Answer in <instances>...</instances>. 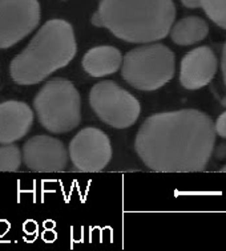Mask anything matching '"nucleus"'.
I'll return each instance as SVG.
<instances>
[{
    "label": "nucleus",
    "instance_id": "obj_6",
    "mask_svg": "<svg viewBox=\"0 0 226 251\" xmlns=\"http://www.w3.org/2000/svg\"><path fill=\"white\" fill-rule=\"evenodd\" d=\"M89 104L102 123L116 129L132 126L141 113L139 100L111 80L93 85L89 92Z\"/></svg>",
    "mask_w": 226,
    "mask_h": 251
},
{
    "label": "nucleus",
    "instance_id": "obj_3",
    "mask_svg": "<svg viewBox=\"0 0 226 251\" xmlns=\"http://www.w3.org/2000/svg\"><path fill=\"white\" fill-rule=\"evenodd\" d=\"M77 43L74 27L63 19L44 23L22 53L9 65V75L19 85H33L64 68L74 60Z\"/></svg>",
    "mask_w": 226,
    "mask_h": 251
},
{
    "label": "nucleus",
    "instance_id": "obj_9",
    "mask_svg": "<svg viewBox=\"0 0 226 251\" xmlns=\"http://www.w3.org/2000/svg\"><path fill=\"white\" fill-rule=\"evenodd\" d=\"M23 161L33 172H63L68 164L64 144L51 136H33L23 146Z\"/></svg>",
    "mask_w": 226,
    "mask_h": 251
},
{
    "label": "nucleus",
    "instance_id": "obj_1",
    "mask_svg": "<svg viewBox=\"0 0 226 251\" xmlns=\"http://www.w3.org/2000/svg\"><path fill=\"white\" fill-rule=\"evenodd\" d=\"M216 144L214 123L196 109L152 114L140 126L134 149L147 168L158 173L202 172Z\"/></svg>",
    "mask_w": 226,
    "mask_h": 251
},
{
    "label": "nucleus",
    "instance_id": "obj_12",
    "mask_svg": "<svg viewBox=\"0 0 226 251\" xmlns=\"http://www.w3.org/2000/svg\"><path fill=\"white\" fill-rule=\"evenodd\" d=\"M84 71L92 77H104L117 72L123 63L121 52L115 47L100 46L89 50L83 56Z\"/></svg>",
    "mask_w": 226,
    "mask_h": 251
},
{
    "label": "nucleus",
    "instance_id": "obj_5",
    "mask_svg": "<svg viewBox=\"0 0 226 251\" xmlns=\"http://www.w3.org/2000/svg\"><path fill=\"white\" fill-rule=\"evenodd\" d=\"M175 53L164 44H147L126 52L121 75L134 89L152 92L164 87L175 76Z\"/></svg>",
    "mask_w": 226,
    "mask_h": 251
},
{
    "label": "nucleus",
    "instance_id": "obj_13",
    "mask_svg": "<svg viewBox=\"0 0 226 251\" xmlns=\"http://www.w3.org/2000/svg\"><path fill=\"white\" fill-rule=\"evenodd\" d=\"M209 27L206 22L199 16H186L172 25L171 37L177 46H192L202 41L208 36Z\"/></svg>",
    "mask_w": 226,
    "mask_h": 251
},
{
    "label": "nucleus",
    "instance_id": "obj_11",
    "mask_svg": "<svg viewBox=\"0 0 226 251\" xmlns=\"http://www.w3.org/2000/svg\"><path fill=\"white\" fill-rule=\"evenodd\" d=\"M33 124L31 106L23 101L9 100L0 104V145H8L27 136Z\"/></svg>",
    "mask_w": 226,
    "mask_h": 251
},
{
    "label": "nucleus",
    "instance_id": "obj_10",
    "mask_svg": "<svg viewBox=\"0 0 226 251\" xmlns=\"http://www.w3.org/2000/svg\"><path fill=\"white\" fill-rule=\"evenodd\" d=\"M217 57L209 47L194 48L188 52L181 61V85L189 91H196L208 85L217 72Z\"/></svg>",
    "mask_w": 226,
    "mask_h": 251
},
{
    "label": "nucleus",
    "instance_id": "obj_18",
    "mask_svg": "<svg viewBox=\"0 0 226 251\" xmlns=\"http://www.w3.org/2000/svg\"><path fill=\"white\" fill-rule=\"evenodd\" d=\"M221 68H222V75H224V81L226 85V43L222 50V60H221Z\"/></svg>",
    "mask_w": 226,
    "mask_h": 251
},
{
    "label": "nucleus",
    "instance_id": "obj_17",
    "mask_svg": "<svg viewBox=\"0 0 226 251\" xmlns=\"http://www.w3.org/2000/svg\"><path fill=\"white\" fill-rule=\"evenodd\" d=\"M181 3L186 7V8H200L201 7V0H181Z\"/></svg>",
    "mask_w": 226,
    "mask_h": 251
},
{
    "label": "nucleus",
    "instance_id": "obj_8",
    "mask_svg": "<svg viewBox=\"0 0 226 251\" xmlns=\"http://www.w3.org/2000/svg\"><path fill=\"white\" fill-rule=\"evenodd\" d=\"M68 155L78 172H101L112 158L111 140L100 129L84 128L71 140Z\"/></svg>",
    "mask_w": 226,
    "mask_h": 251
},
{
    "label": "nucleus",
    "instance_id": "obj_4",
    "mask_svg": "<svg viewBox=\"0 0 226 251\" xmlns=\"http://www.w3.org/2000/svg\"><path fill=\"white\" fill-rule=\"evenodd\" d=\"M43 128L61 134L74 130L81 121V99L74 82L57 77L44 84L33 100Z\"/></svg>",
    "mask_w": 226,
    "mask_h": 251
},
{
    "label": "nucleus",
    "instance_id": "obj_2",
    "mask_svg": "<svg viewBox=\"0 0 226 251\" xmlns=\"http://www.w3.org/2000/svg\"><path fill=\"white\" fill-rule=\"evenodd\" d=\"M175 18L173 0H101L92 24L123 41L145 44L168 36Z\"/></svg>",
    "mask_w": 226,
    "mask_h": 251
},
{
    "label": "nucleus",
    "instance_id": "obj_14",
    "mask_svg": "<svg viewBox=\"0 0 226 251\" xmlns=\"http://www.w3.org/2000/svg\"><path fill=\"white\" fill-rule=\"evenodd\" d=\"M22 165V151L16 145L0 146V172H16Z\"/></svg>",
    "mask_w": 226,
    "mask_h": 251
},
{
    "label": "nucleus",
    "instance_id": "obj_15",
    "mask_svg": "<svg viewBox=\"0 0 226 251\" xmlns=\"http://www.w3.org/2000/svg\"><path fill=\"white\" fill-rule=\"evenodd\" d=\"M201 7L213 23L226 29V0H201Z\"/></svg>",
    "mask_w": 226,
    "mask_h": 251
},
{
    "label": "nucleus",
    "instance_id": "obj_16",
    "mask_svg": "<svg viewBox=\"0 0 226 251\" xmlns=\"http://www.w3.org/2000/svg\"><path fill=\"white\" fill-rule=\"evenodd\" d=\"M214 130H216V134H218L220 137L226 138V112L220 114V117L214 124Z\"/></svg>",
    "mask_w": 226,
    "mask_h": 251
},
{
    "label": "nucleus",
    "instance_id": "obj_7",
    "mask_svg": "<svg viewBox=\"0 0 226 251\" xmlns=\"http://www.w3.org/2000/svg\"><path fill=\"white\" fill-rule=\"evenodd\" d=\"M40 22L37 0H0V50L27 37Z\"/></svg>",
    "mask_w": 226,
    "mask_h": 251
}]
</instances>
